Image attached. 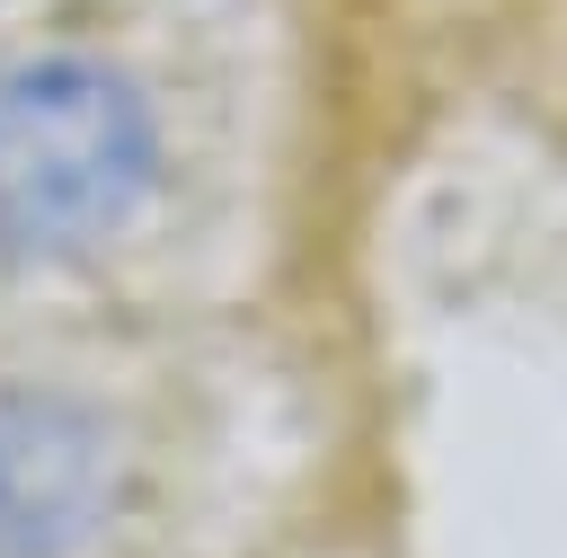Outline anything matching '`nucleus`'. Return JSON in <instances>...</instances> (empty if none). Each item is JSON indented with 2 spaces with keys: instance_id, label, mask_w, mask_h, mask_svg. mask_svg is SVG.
<instances>
[{
  "instance_id": "obj_1",
  "label": "nucleus",
  "mask_w": 567,
  "mask_h": 558,
  "mask_svg": "<svg viewBox=\"0 0 567 558\" xmlns=\"http://www.w3.org/2000/svg\"><path fill=\"white\" fill-rule=\"evenodd\" d=\"M159 177L151 97L89 53H27L0 71V257L71 266L106 248Z\"/></svg>"
},
{
  "instance_id": "obj_2",
  "label": "nucleus",
  "mask_w": 567,
  "mask_h": 558,
  "mask_svg": "<svg viewBox=\"0 0 567 558\" xmlns=\"http://www.w3.org/2000/svg\"><path fill=\"white\" fill-rule=\"evenodd\" d=\"M106 514L115 425L53 381H0V558H80Z\"/></svg>"
}]
</instances>
